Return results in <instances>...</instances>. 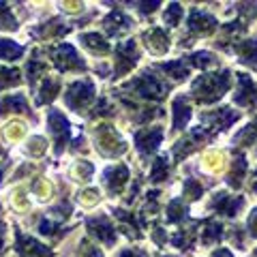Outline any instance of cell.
I'll use <instances>...</instances> for the list:
<instances>
[{"instance_id":"5","label":"cell","mask_w":257,"mask_h":257,"mask_svg":"<svg viewBox=\"0 0 257 257\" xmlns=\"http://www.w3.org/2000/svg\"><path fill=\"white\" fill-rule=\"evenodd\" d=\"M94 144L103 157H118L126 150V144L109 124H99L94 128Z\"/></svg>"},{"instance_id":"56","label":"cell","mask_w":257,"mask_h":257,"mask_svg":"<svg viewBox=\"0 0 257 257\" xmlns=\"http://www.w3.org/2000/svg\"><path fill=\"white\" fill-rule=\"evenodd\" d=\"M167 257H170V255H167Z\"/></svg>"},{"instance_id":"11","label":"cell","mask_w":257,"mask_h":257,"mask_svg":"<svg viewBox=\"0 0 257 257\" xmlns=\"http://www.w3.org/2000/svg\"><path fill=\"white\" fill-rule=\"evenodd\" d=\"M7 114H24V116H28L32 122H37V116L32 114V107H30V103H28L24 92L0 96V118L7 116Z\"/></svg>"},{"instance_id":"46","label":"cell","mask_w":257,"mask_h":257,"mask_svg":"<svg viewBox=\"0 0 257 257\" xmlns=\"http://www.w3.org/2000/svg\"><path fill=\"white\" fill-rule=\"evenodd\" d=\"M116 257H148V253L140 251V248H124V251H120Z\"/></svg>"},{"instance_id":"18","label":"cell","mask_w":257,"mask_h":257,"mask_svg":"<svg viewBox=\"0 0 257 257\" xmlns=\"http://www.w3.org/2000/svg\"><path fill=\"white\" fill-rule=\"evenodd\" d=\"M216 28V20L214 15L206 13L202 9H193L191 11V18H189V30L193 37H204V35H210V32Z\"/></svg>"},{"instance_id":"12","label":"cell","mask_w":257,"mask_h":257,"mask_svg":"<svg viewBox=\"0 0 257 257\" xmlns=\"http://www.w3.org/2000/svg\"><path fill=\"white\" fill-rule=\"evenodd\" d=\"M161 140H163V126H152L135 133V146H138L140 155L144 159H148V155H152L159 148Z\"/></svg>"},{"instance_id":"8","label":"cell","mask_w":257,"mask_h":257,"mask_svg":"<svg viewBox=\"0 0 257 257\" xmlns=\"http://www.w3.org/2000/svg\"><path fill=\"white\" fill-rule=\"evenodd\" d=\"M240 118L238 111L229 109V107H219V109H212V111H206V114H202V124L204 128L210 135H214L216 131H225V128H229L231 124L236 122V120Z\"/></svg>"},{"instance_id":"52","label":"cell","mask_w":257,"mask_h":257,"mask_svg":"<svg viewBox=\"0 0 257 257\" xmlns=\"http://www.w3.org/2000/svg\"><path fill=\"white\" fill-rule=\"evenodd\" d=\"M253 178H255V180H253V184H251V189H253V191H257V172L253 174Z\"/></svg>"},{"instance_id":"7","label":"cell","mask_w":257,"mask_h":257,"mask_svg":"<svg viewBox=\"0 0 257 257\" xmlns=\"http://www.w3.org/2000/svg\"><path fill=\"white\" fill-rule=\"evenodd\" d=\"M114 62H116V69H114V73H111V77L118 79V77H122L124 73H128L135 64H138L140 60V50H138V43L133 41V39H128V41L124 43H118L114 47Z\"/></svg>"},{"instance_id":"35","label":"cell","mask_w":257,"mask_h":257,"mask_svg":"<svg viewBox=\"0 0 257 257\" xmlns=\"http://www.w3.org/2000/svg\"><path fill=\"white\" fill-rule=\"evenodd\" d=\"M187 206L182 204V199H172L167 206V223H180L187 219Z\"/></svg>"},{"instance_id":"43","label":"cell","mask_w":257,"mask_h":257,"mask_svg":"<svg viewBox=\"0 0 257 257\" xmlns=\"http://www.w3.org/2000/svg\"><path fill=\"white\" fill-rule=\"evenodd\" d=\"M79 255H82V257H103L99 248L92 246L88 240H84V242H82V251H79Z\"/></svg>"},{"instance_id":"20","label":"cell","mask_w":257,"mask_h":257,"mask_svg":"<svg viewBox=\"0 0 257 257\" xmlns=\"http://www.w3.org/2000/svg\"><path fill=\"white\" fill-rule=\"evenodd\" d=\"M79 43H82L86 50H90L92 54H99V56H105L111 52V45L99 32H84V35H79Z\"/></svg>"},{"instance_id":"39","label":"cell","mask_w":257,"mask_h":257,"mask_svg":"<svg viewBox=\"0 0 257 257\" xmlns=\"http://www.w3.org/2000/svg\"><path fill=\"white\" fill-rule=\"evenodd\" d=\"M180 20H182V7L180 5H170L165 9V13H163V22L167 24V26H172V28H176L180 24Z\"/></svg>"},{"instance_id":"51","label":"cell","mask_w":257,"mask_h":257,"mask_svg":"<svg viewBox=\"0 0 257 257\" xmlns=\"http://www.w3.org/2000/svg\"><path fill=\"white\" fill-rule=\"evenodd\" d=\"M7 167H9V163H0V182H3V176L7 172Z\"/></svg>"},{"instance_id":"1","label":"cell","mask_w":257,"mask_h":257,"mask_svg":"<svg viewBox=\"0 0 257 257\" xmlns=\"http://www.w3.org/2000/svg\"><path fill=\"white\" fill-rule=\"evenodd\" d=\"M231 86V71H221V73H210L197 77L191 86L193 99L202 105H210V103L219 101L221 96L229 90Z\"/></svg>"},{"instance_id":"21","label":"cell","mask_w":257,"mask_h":257,"mask_svg":"<svg viewBox=\"0 0 257 257\" xmlns=\"http://www.w3.org/2000/svg\"><path fill=\"white\" fill-rule=\"evenodd\" d=\"M234 52L238 54V58L242 64H246V67H251V69L257 67V37L246 39L242 43H236Z\"/></svg>"},{"instance_id":"26","label":"cell","mask_w":257,"mask_h":257,"mask_svg":"<svg viewBox=\"0 0 257 257\" xmlns=\"http://www.w3.org/2000/svg\"><path fill=\"white\" fill-rule=\"evenodd\" d=\"M157 69H161V71H165L170 77H174V79H187L189 77V73H191V64L187 62V58H178V60H172V62H161V64H157Z\"/></svg>"},{"instance_id":"14","label":"cell","mask_w":257,"mask_h":257,"mask_svg":"<svg viewBox=\"0 0 257 257\" xmlns=\"http://www.w3.org/2000/svg\"><path fill=\"white\" fill-rule=\"evenodd\" d=\"M128 180V167L126 165H111L105 170L103 174V184L107 187V193L109 195H120L124 189V184Z\"/></svg>"},{"instance_id":"48","label":"cell","mask_w":257,"mask_h":257,"mask_svg":"<svg viewBox=\"0 0 257 257\" xmlns=\"http://www.w3.org/2000/svg\"><path fill=\"white\" fill-rule=\"evenodd\" d=\"M5 236H7V225L0 223V255L5 253Z\"/></svg>"},{"instance_id":"37","label":"cell","mask_w":257,"mask_h":257,"mask_svg":"<svg viewBox=\"0 0 257 257\" xmlns=\"http://www.w3.org/2000/svg\"><path fill=\"white\" fill-rule=\"evenodd\" d=\"M182 189H184V197L193 202V199H199V197H202L204 184L199 182V180H195V178H187V180H184V184H182Z\"/></svg>"},{"instance_id":"24","label":"cell","mask_w":257,"mask_h":257,"mask_svg":"<svg viewBox=\"0 0 257 257\" xmlns=\"http://www.w3.org/2000/svg\"><path fill=\"white\" fill-rule=\"evenodd\" d=\"M191 118V105L187 96H176L174 99V131H182Z\"/></svg>"},{"instance_id":"45","label":"cell","mask_w":257,"mask_h":257,"mask_svg":"<svg viewBox=\"0 0 257 257\" xmlns=\"http://www.w3.org/2000/svg\"><path fill=\"white\" fill-rule=\"evenodd\" d=\"M229 238H231V240H236V246H238V248H244V234H242V229H240V227H234V229H231Z\"/></svg>"},{"instance_id":"9","label":"cell","mask_w":257,"mask_h":257,"mask_svg":"<svg viewBox=\"0 0 257 257\" xmlns=\"http://www.w3.org/2000/svg\"><path fill=\"white\" fill-rule=\"evenodd\" d=\"M13 227H15V251L22 257H54V251L50 246H45L39 240L26 236L18 225H13Z\"/></svg>"},{"instance_id":"17","label":"cell","mask_w":257,"mask_h":257,"mask_svg":"<svg viewBox=\"0 0 257 257\" xmlns=\"http://www.w3.org/2000/svg\"><path fill=\"white\" fill-rule=\"evenodd\" d=\"M103 28H105V32L109 37H120L133 28V20L128 18L122 9H114L105 20H103Z\"/></svg>"},{"instance_id":"40","label":"cell","mask_w":257,"mask_h":257,"mask_svg":"<svg viewBox=\"0 0 257 257\" xmlns=\"http://www.w3.org/2000/svg\"><path fill=\"white\" fill-rule=\"evenodd\" d=\"M28 155H32V157H41V155H45V150H47V142L41 138V135H35V138H30L28 140Z\"/></svg>"},{"instance_id":"53","label":"cell","mask_w":257,"mask_h":257,"mask_svg":"<svg viewBox=\"0 0 257 257\" xmlns=\"http://www.w3.org/2000/svg\"><path fill=\"white\" fill-rule=\"evenodd\" d=\"M3 157H7V152H5V148H0V159Z\"/></svg>"},{"instance_id":"16","label":"cell","mask_w":257,"mask_h":257,"mask_svg":"<svg viewBox=\"0 0 257 257\" xmlns=\"http://www.w3.org/2000/svg\"><path fill=\"white\" fill-rule=\"evenodd\" d=\"M69 32H71V26H67V24H64L62 20H58V18H52L50 22L32 28L30 35L35 39H39V41H50V39L64 37V35H69Z\"/></svg>"},{"instance_id":"28","label":"cell","mask_w":257,"mask_h":257,"mask_svg":"<svg viewBox=\"0 0 257 257\" xmlns=\"http://www.w3.org/2000/svg\"><path fill=\"white\" fill-rule=\"evenodd\" d=\"M45 71H47V62L39 58V50H35L30 56V60L26 62V75H28L30 88H35L39 77H45Z\"/></svg>"},{"instance_id":"2","label":"cell","mask_w":257,"mask_h":257,"mask_svg":"<svg viewBox=\"0 0 257 257\" xmlns=\"http://www.w3.org/2000/svg\"><path fill=\"white\" fill-rule=\"evenodd\" d=\"M122 90H131L135 96H140V99H163L167 96V92L172 90V86L163 82V79H159L155 75H150L148 71H144L140 77H133L131 82H126L122 86Z\"/></svg>"},{"instance_id":"50","label":"cell","mask_w":257,"mask_h":257,"mask_svg":"<svg viewBox=\"0 0 257 257\" xmlns=\"http://www.w3.org/2000/svg\"><path fill=\"white\" fill-rule=\"evenodd\" d=\"M155 240H157V244H163L165 242V231H163V227H157L155 229Z\"/></svg>"},{"instance_id":"49","label":"cell","mask_w":257,"mask_h":257,"mask_svg":"<svg viewBox=\"0 0 257 257\" xmlns=\"http://www.w3.org/2000/svg\"><path fill=\"white\" fill-rule=\"evenodd\" d=\"M212 257H234V253L229 248H216V251H212Z\"/></svg>"},{"instance_id":"23","label":"cell","mask_w":257,"mask_h":257,"mask_svg":"<svg viewBox=\"0 0 257 257\" xmlns=\"http://www.w3.org/2000/svg\"><path fill=\"white\" fill-rule=\"evenodd\" d=\"M111 212H114L116 219L122 223V229H128V231H126L128 236H133V238H144L140 219H138V216H135L133 212H126V210H122V208H114Z\"/></svg>"},{"instance_id":"31","label":"cell","mask_w":257,"mask_h":257,"mask_svg":"<svg viewBox=\"0 0 257 257\" xmlns=\"http://www.w3.org/2000/svg\"><path fill=\"white\" fill-rule=\"evenodd\" d=\"M187 62L191 64V67H199V69H214V67H219V58H216L214 54L210 52H195V54H191Z\"/></svg>"},{"instance_id":"29","label":"cell","mask_w":257,"mask_h":257,"mask_svg":"<svg viewBox=\"0 0 257 257\" xmlns=\"http://www.w3.org/2000/svg\"><path fill=\"white\" fill-rule=\"evenodd\" d=\"M26 47L11 41V39H0V60L5 62H13V60H20Z\"/></svg>"},{"instance_id":"55","label":"cell","mask_w":257,"mask_h":257,"mask_svg":"<svg viewBox=\"0 0 257 257\" xmlns=\"http://www.w3.org/2000/svg\"><path fill=\"white\" fill-rule=\"evenodd\" d=\"M0 214H3V206H0Z\"/></svg>"},{"instance_id":"30","label":"cell","mask_w":257,"mask_h":257,"mask_svg":"<svg viewBox=\"0 0 257 257\" xmlns=\"http://www.w3.org/2000/svg\"><path fill=\"white\" fill-rule=\"evenodd\" d=\"M199 227V223H195L193 227H189V229H180L178 234H176L174 238H172V242L178 246V248H184V251H191L193 248V244H195V238H197V229Z\"/></svg>"},{"instance_id":"15","label":"cell","mask_w":257,"mask_h":257,"mask_svg":"<svg viewBox=\"0 0 257 257\" xmlns=\"http://www.w3.org/2000/svg\"><path fill=\"white\" fill-rule=\"evenodd\" d=\"M242 206H244V197H231L223 191L214 193L210 202L212 210H216V214H223V216H236Z\"/></svg>"},{"instance_id":"3","label":"cell","mask_w":257,"mask_h":257,"mask_svg":"<svg viewBox=\"0 0 257 257\" xmlns=\"http://www.w3.org/2000/svg\"><path fill=\"white\" fill-rule=\"evenodd\" d=\"M96 96V86L92 79H75L73 84H69L67 92H64V103L69 109H73L75 114L84 111Z\"/></svg>"},{"instance_id":"6","label":"cell","mask_w":257,"mask_h":257,"mask_svg":"<svg viewBox=\"0 0 257 257\" xmlns=\"http://www.w3.org/2000/svg\"><path fill=\"white\" fill-rule=\"evenodd\" d=\"M47 126H50V135L54 138V152H56V157H60L64 148H67V142L71 135V124L62 111L52 107L47 111Z\"/></svg>"},{"instance_id":"19","label":"cell","mask_w":257,"mask_h":257,"mask_svg":"<svg viewBox=\"0 0 257 257\" xmlns=\"http://www.w3.org/2000/svg\"><path fill=\"white\" fill-rule=\"evenodd\" d=\"M142 39L146 41V47L152 54H165L170 50V37L165 35L163 28H150L144 32Z\"/></svg>"},{"instance_id":"25","label":"cell","mask_w":257,"mask_h":257,"mask_svg":"<svg viewBox=\"0 0 257 257\" xmlns=\"http://www.w3.org/2000/svg\"><path fill=\"white\" fill-rule=\"evenodd\" d=\"M60 86H62V79L60 77H43L41 90H39V96H37V105L52 103L56 99V94L60 92Z\"/></svg>"},{"instance_id":"10","label":"cell","mask_w":257,"mask_h":257,"mask_svg":"<svg viewBox=\"0 0 257 257\" xmlns=\"http://www.w3.org/2000/svg\"><path fill=\"white\" fill-rule=\"evenodd\" d=\"M86 227L96 240H101L105 246H114V242H116V227L111 225L107 214H96V216L86 219Z\"/></svg>"},{"instance_id":"4","label":"cell","mask_w":257,"mask_h":257,"mask_svg":"<svg viewBox=\"0 0 257 257\" xmlns=\"http://www.w3.org/2000/svg\"><path fill=\"white\" fill-rule=\"evenodd\" d=\"M43 52L52 56L56 69L62 71V73H67V71H82V73H86L88 71L84 58L75 52V47L71 43H58L56 47H45Z\"/></svg>"},{"instance_id":"32","label":"cell","mask_w":257,"mask_h":257,"mask_svg":"<svg viewBox=\"0 0 257 257\" xmlns=\"http://www.w3.org/2000/svg\"><path fill=\"white\" fill-rule=\"evenodd\" d=\"M0 30L3 32L20 30V22L15 20V15L11 11V5H7V3H0Z\"/></svg>"},{"instance_id":"54","label":"cell","mask_w":257,"mask_h":257,"mask_svg":"<svg viewBox=\"0 0 257 257\" xmlns=\"http://www.w3.org/2000/svg\"><path fill=\"white\" fill-rule=\"evenodd\" d=\"M253 257H257V248H255V251H253Z\"/></svg>"},{"instance_id":"36","label":"cell","mask_w":257,"mask_h":257,"mask_svg":"<svg viewBox=\"0 0 257 257\" xmlns=\"http://www.w3.org/2000/svg\"><path fill=\"white\" fill-rule=\"evenodd\" d=\"M92 172H94V165L90 163V161H75L73 170H71V174H73L79 182H88V180H90Z\"/></svg>"},{"instance_id":"47","label":"cell","mask_w":257,"mask_h":257,"mask_svg":"<svg viewBox=\"0 0 257 257\" xmlns=\"http://www.w3.org/2000/svg\"><path fill=\"white\" fill-rule=\"evenodd\" d=\"M133 7H142V13H152L157 9V7H161V3L159 0H155V3H133Z\"/></svg>"},{"instance_id":"38","label":"cell","mask_w":257,"mask_h":257,"mask_svg":"<svg viewBox=\"0 0 257 257\" xmlns=\"http://www.w3.org/2000/svg\"><path fill=\"white\" fill-rule=\"evenodd\" d=\"M234 142L240 144V146H251V144H255L257 142V120L253 124H248L244 131H240L234 138Z\"/></svg>"},{"instance_id":"44","label":"cell","mask_w":257,"mask_h":257,"mask_svg":"<svg viewBox=\"0 0 257 257\" xmlns=\"http://www.w3.org/2000/svg\"><path fill=\"white\" fill-rule=\"evenodd\" d=\"M246 225H248V236L257 238V208H253L251 214H248V221H246Z\"/></svg>"},{"instance_id":"42","label":"cell","mask_w":257,"mask_h":257,"mask_svg":"<svg viewBox=\"0 0 257 257\" xmlns=\"http://www.w3.org/2000/svg\"><path fill=\"white\" fill-rule=\"evenodd\" d=\"M77 197H79V204H84V206H92L94 202H99V189H88V191H82Z\"/></svg>"},{"instance_id":"22","label":"cell","mask_w":257,"mask_h":257,"mask_svg":"<svg viewBox=\"0 0 257 257\" xmlns=\"http://www.w3.org/2000/svg\"><path fill=\"white\" fill-rule=\"evenodd\" d=\"M223 238V225L216 219H206L202 221V231H199V242L204 246H210L214 242H219Z\"/></svg>"},{"instance_id":"41","label":"cell","mask_w":257,"mask_h":257,"mask_svg":"<svg viewBox=\"0 0 257 257\" xmlns=\"http://www.w3.org/2000/svg\"><path fill=\"white\" fill-rule=\"evenodd\" d=\"M30 191L35 193V195H39V199H50V195H52V184L45 182V180H37V182H32Z\"/></svg>"},{"instance_id":"34","label":"cell","mask_w":257,"mask_h":257,"mask_svg":"<svg viewBox=\"0 0 257 257\" xmlns=\"http://www.w3.org/2000/svg\"><path fill=\"white\" fill-rule=\"evenodd\" d=\"M167 178H170V163H167V157H159L155 163H152L150 182H163Z\"/></svg>"},{"instance_id":"27","label":"cell","mask_w":257,"mask_h":257,"mask_svg":"<svg viewBox=\"0 0 257 257\" xmlns=\"http://www.w3.org/2000/svg\"><path fill=\"white\" fill-rule=\"evenodd\" d=\"M246 170H248L246 157L242 155V152H236V159H234V163H231V172H229V178H227V184L231 189L242 187V178H244Z\"/></svg>"},{"instance_id":"33","label":"cell","mask_w":257,"mask_h":257,"mask_svg":"<svg viewBox=\"0 0 257 257\" xmlns=\"http://www.w3.org/2000/svg\"><path fill=\"white\" fill-rule=\"evenodd\" d=\"M22 84V75L18 69L11 67H0V92L7 90L11 86H20Z\"/></svg>"},{"instance_id":"13","label":"cell","mask_w":257,"mask_h":257,"mask_svg":"<svg viewBox=\"0 0 257 257\" xmlns=\"http://www.w3.org/2000/svg\"><path fill=\"white\" fill-rule=\"evenodd\" d=\"M238 92L234 96V103L236 105H242L246 109H257V88L251 82V77L246 73H238Z\"/></svg>"}]
</instances>
